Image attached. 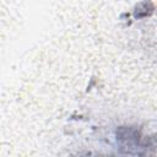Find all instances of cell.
<instances>
[{"label":"cell","instance_id":"6da1fadb","mask_svg":"<svg viewBox=\"0 0 157 157\" xmlns=\"http://www.w3.org/2000/svg\"><path fill=\"white\" fill-rule=\"evenodd\" d=\"M117 141L119 151L125 155L142 156L146 155L150 148H153L147 137L142 136L137 129L131 126L119 128L117 131Z\"/></svg>","mask_w":157,"mask_h":157}]
</instances>
